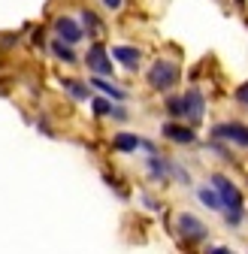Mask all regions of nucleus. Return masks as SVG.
Listing matches in <instances>:
<instances>
[{
  "label": "nucleus",
  "instance_id": "7ed1b4c3",
  "mask_svg": "<svg viewBox=\"0 0 248 254\" xmlns=\"http://www.w3.org/2000/svg\"><path fill=\"white\" fill-rule=\"evenodd\" d=\"M179 64L173 61H154L151 70H148V85L154 91H170L173 85H179Z\"/></svg>",
  "mask_w": 248,
  "mask_h": 254
},
{
  "label": "nucleus",
  "instance_id": "aec40b11",
  "mask_svg": "<svg viewBox=\"0 0 248 254\" xmlns=\"http://www.w3.org/2000/svg\"><path fill=\"white\" fill-rule=\"evenodd\" d=\"M209 254H230V248H209Z\"/></svg>",
  "mask_w": 248,
  "mask_h": 254
},
{
  "label": "nucleus",
  "instance_id": "f3484780",
  "mask_svg": "<svg viewBox=\"0 0 248 254\" xmlns=\"http://www.w3.org/2000/svg\"><path fill=\"white\" fill-rule=\"evenodd\" d=\"M94 112H97V115H109V112H112V103L97 97V100H94Z\"/></svg>",
  "mask_w": 248,
  "mask_h": 254
},
{
  "label": "nucleus",
  "instance_id": "1a4fd4ad",
  "mask_svg": "<svg viewBox=\"0 0 248 254\" xmlns=\"http://www.w3.org/2000/svg\"><path fill=\"white\" fill-rule=\"evenodd\" d=\"M112 58L121 64V67H127V70H136L139 61H142L139 49H133V46H115V49H112Z\"/></svg>",
  "mask_w": 248,
  "mask_h": 254
},
{
  "label": "nucleus",
  "instance_id": "2eb2a0df",
  "mask_svg": "<svg viewBox=\"0 0 248 254\" xmlns=\"http://www.w3.org/2000/svg\"><path fill=\"white\" fill-rule=\"evenodd\" d=\"M82 21H85V30H88V34H100V30H103V24H100L97 12H91V9H85V12H82Z\"/></svg>",
  "mask_w": 248,
  "mask_h": 254
},
{
  "label": "nucleus",
  "instance_id": "9d476101",
  "mask_svg": "<svg viewBox=\"0 0 248 254\" xmlns=\"http://www.w3.org/2000/svg\"><path fill=\"white\" fill-rule=\"evenodd\" d=\"M112 145H115L118 151H136V148L142 145V139H139L136 133H115V136H112Z\"/></svg>",
  "mask_w": 248,
  "mask_h": 254
},
{
  "label": "nucleus",
  "instance_id": "dca6fc26",
  "mask_svg": "<svg viewBox=\"0 0 248 254\" xmlns=\"http://www.w3.org/2000/svg\"><path fill=\"white\" fill-rule=\"evenodd\" d=\"M148 170L154 179H167V161H161V157H151L148 161Z\"/></svg>",
  "mask_w": 248,
  "mask_h": 254
},
{
  "label": "nucleus",
  "instance_id": "20e7f679",
  "mask_svg": "<svg viewBox=\"0 0 248 254\" xmlns=\"http://www.w3.org/2000/svg\"><path fill=\"white\" fill-rule=\"evenodd\" d=\"M85 64L94 76H112V58L106 55L103 43H91V49L85 55Z\"/></svg>",
  "mask_w": 248,
  "mask_h": 254
},
{
  "label": "nucleus",
  "instance_id": "39448f33",
  "mask_svg": "<svg viewBox=\"0 0 248 254\" xmlns=\"http://www.w3.org/2000/svg\"><path fill=\"white\" fill-rule=\"evenodd\" d=\"M212 136H215V139H227V142H236V145L248 148V127L239 124V121H227V124L212 127Z\"/></svg>",
  "mask_w": 248,
  "mask_h": 254
},
{
  "label": "nucleus",
  "instance_id": "6e6552de",
  "mask_svg": "<svg viewBox=\"0 0 248 254\" xmlns=\"http://www.w3.org/2000/svg\"><path fill=\"white\" fill-rule=\"evenodd\" d=\"M164 136H167L170 142H179V145H191V142L197 139L191 127L176 124V121H167V124H164Z\"/></svg>",
  "mask_w": 248,
  "mask_h": 254
},
{
  "label": "nucleus",
  "instance_id": "9b49d317",
  "mask_svg": "<svg viewBox=\"0 0 248 254\" xmlns=\"http://www.w3.org/2000/svg\"><path fill=\"white\" fill-rule=\"evenodd\" d=\"M197 197H200L203 206H209V209H215V212H221V209H224V206H221V197H218V190H215V188H200V190H197Z\"/></svg>",
  "mask_w": 248,
  "mask_h": 254
},
{
  "label": "nucleus",
  "instance_id": "423d86ee",
  "mask_svg": "<svg viewBox=\"0 0 248 254\" xmlns=\"http://www.w3.org/2000/svg\"><path fill=\"white\" fill-rule=\"evenodd\" d=\"M55 34H58V40H64L67 46L82 43V27H79V24H76V18H70V15L55 18Z\"/></svg>",
  "mask_w": 248,
  "mask_h": 254
},
{
  "label": "nucleus",
  "instance_id": "f257e3e1",
  "mask_svg": "<svg viewBox=\"0 0 248 254\" xmlns=\"http://www.w3.org/2000/svg\"><path fill=\"white\" fill-rule=\"evenodd\" d=\"M167 112L173 115V118H188V121H200L203 118V112H206V100H203V94L200 91H185V94H179V97H170L167 100Z\"/></svg>",
  "mask_w": 248,
  "mask_h": 254
},
{
  "label": "nucleus",
  "instance_id": "6ab92c4d",
  "mask_svg": "<svg viewBox=\"0 0 248 254\" xmlns=\"http://www.w3.org/2000/svg\"><path fill=\"white\" fill-rule=\"evenodd\" d=\"M121 3H124V0H103L106 9H121Z\"/></svg>",
  "mask_w": 248,
  "mask_h": 254
},
{
  "label": "nucleus",
  "instance_id": "412c9836",
  "mask_svg": "<svg viewBox=\"0 0 248 254\" xmlns=\"http://www.w3.org/2000/svg\"><path fill=\"white\" fill-rule=\"evenodd\" d=\"M236 3H245V0H236Z\"/></svg>",
  "mask_w": 248,
  "mask_h": 254
},
{
  "label": "nucleus",
  "instance_id": "a211bd4d",
  "mask_svg": "<svg viewBox=\"0 0 248 254\" xmlns=\"http://www.w3.org/2000/svg\"><path fill=\"white\" fill-rule=\"evenodd\" d=\"M236 100H239V103H248V82L236 91Z\"/></svg>",
  "mask_w": 248,
  "mask_h": 254
},
{
  "label": "nucleus",
  "instance_id": "0eeeda50",
  "mask_svg": "<svg viewBox=\"0 0 248 254\" xmlns=\"http://www.w3.org/2000/svg\"><path fill=\"white\" fill-rule=\"evenodd\" d=\"M179 233L188 239V242H203L206 239V224L200 218H194V215H179Z\"/></svg>",
  "mask_w": 248,
  "mask_h": 254
},
{
  "label": "nucleus",
  "instance_id": "f03ea898",
  "mask_svg": "<svg viewBox=\"0 0 248 254\" xmlns=\"http://www.w3.org/2000/svg\"><path fill=\"white\" fill-rule=\"evenodd\" d=\"M212 185H215V190H218V197H221V206L227 209V224H239L242 221V194H239V188L227 176H212Z\"/></svg>",
  "mask_w": 248,
  "mask_h": 254
},
{
  "label": "nucleus",
  "instance_id": "f8f14e48",
  "mask_svg": "<svg viewBox=\"0 0 248 254\" xmlns=\"http://www.w3.org/2000/svg\"><path fill=\"white\" fill-rule=\"evenodd\" d=\"M91 85H94V88H100L103 94H109L112 100H124V97H127V94H124L121 88H115V85H112V82H106L103 76H94V82H91Z\"/></svg>",
  "mask_w": 248,
  "mask_h": 254
},
{
  "label": "nucleus",
  "instance_id": "4468645a",
  "mask_svg": "<svg viewBox=\"0 0 248 254\" xmlns=\"http://www.w3.org/2000/svg\"><path fill=\"white\" fill-rule=\"evenodd\" d=\"M52 52H55V58L67 61V64H73V61H76V55H73V46H67L64 40H52Z\"/></svg>",
  "mask_w": 248,
  "mask_h": 254
},
{
  "label": "nucleus",
  "instance_id": "ddd939ff",
  "mask_svg": "<svg viewBox=\"0 0 248 254\" xmlns=\"http://www.w3.org/2000/svg\"><path fill=\"white\" fill-rule=\"evenodd\" d=\"M61 85H64V91H70V97L88 100V85H82V82H76V79H61Z\"/></svg>",
  "mask_w": 248,
  "mask_h": 254
}]
</instances>
